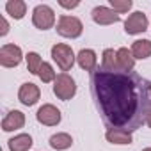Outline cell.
<instances>
[{
    "instance_id": "cell-1",
    "label": "cell",
    "mask_w": 151,
    "mask_h": 151,
    "mask_svg": "<svg viewBox=\"0 0 151 151\" xmlns=\"http://www.w3.org/2000/svg\"><path fill=\"white\" fill-rule=\"evenodd\" d=\"M91 93L109 130H139L151 112V82L135 71L91 73Z\"/></svg>"
},
{
    "instance_id": "cell-2",
    "label": "cell",
    "mask_w": 151,
    "mask_h": 151,
    "mask_svg": "<svg viewBox=\"0 0 151 151\" xmlns=\"http://www.w3.org/2000/svg\"><path fill=\"white\" fill-rule=\"evenodd\" d=\"M57 32L62 37L68 39H77L82 36L84 32V23L77 18V16H69V14H62L57 22Z\"/></svg>"
},
{
    "instance_id": "cell-3",
    "label": "cell",
    "mask_w": 151,
    "mask_h": 151,
    "mask_svg": "<svg viewBox=\"0 0 151 151\" xmlns=\"http://www.w3.org/2000/svg\"><path fill=\"white\" fill-rule=\"evenodd\" d=\"M53 94L62 101H68L77 94V84H75V80L68 73L57 75V78L53 82Z\"/></svg>"
},
{
    "instance_id": "cell-4",
    "label": "cell",
    "mask_w": 151,
    "mask_h": 151,
    "mask_svg": "<svg viewBox=\"0 0 151 151\" xmlns=\"http://www.w3.org/2000/svg\"><path fill=\"white\" fill-rule=\"evenodd\" d=\"M52 59L57 62V66L62 69V71H69L77 60V55L73 53L71 46L69 45H64V43H57L52 46Z\"/></svg>"
},
{
    "instance_id": "cell-5",
    "label": "cell",
    "mask_w": 151,
    "mask_h": 151,
    "mask_svg": "<svg viewBox=\"0 0 151 151\" xmlns=\"http://www.w3.org/2000/svg\"><path fill=\"white\" fill-rule=\"evenodd\" d=\"M32 23L36 29L39 30H48L55 25V13L50 6L46 4H39L34 7L32 11Z\"/></svg>"
},
{
    "instance_id": "cell-6",
    "label": "cell",
    "mask_w": 151,
    "mask_h": 151,
    "mask_svg": "<svg viewBox=\"0 0 151 151\" xmlns=\"http://www.w3.org/2000/svg\"><path fill=\"white\" fill-rule=\"evenodd\" d=\"M23 59L22 48L18 45H4L0 48V64L4 68H16Z\"/></svg>"
},
{
    "instance_id": "cell-7",
    "label": "cell",
    "mask_w": 151,
    "mask_h": 151,
    "mask_svg": "<svg viewBox=\"0 0 151 151\" xmlns=\"http://www.w3.org/2000/svg\"><path fill=\"white\" fill-rule=\"evenodd\" d=\"M147 16L142 13V11H135L132 13L126 20H124V32L130 34V36H135V34H142L144 30H147Z\"/></svg>"
},
{
    "instance_id": "cell-8",
    "label": "cell",
    "mask_w": 151,
    "mask_h": 151,
    "mask_svg": "<svg viewBox=\"0 0 151 151\" xmlns=\"http://www.w3.org/2000/svg\"><path fill=\"white\" fill-rule=\"evenodd\" d=\"M36 119H37L41 124H45V126H57V124L60 123L62 116H60V110H59L55 105H52V103H45L43 107L37 109V112H36Z\"/></svg>"
},
{
    "instance_id": "cell-9",
    "label": "cell",
    "mask_w": 151,
    "mask_h": 151,
    "mask_svg": "<svg viewBox=\"0 0 151 151\" xmlns=\"http://www.w3.org/2000/svg\"><path fill=\"white\" fill-rule=\"evenodd\" d=\"M91 18L98 25H112V23H117L121 20V14H117L114 9H110L107 6H96L91 11Z\"/></svg>"
},
{
    "instance_id": "cell-10",
    "label": "cell",
    "mask_w": 151,
    "mask_h": 151,
    "mask_svg": "<svg viewBox=\"0 0 151 151\" xmlns=\"http://www.w3.org/2000/svg\"><path fill=\"white\" fill-rule=\"evenodd\" d=\"M39 96H41V91H39V87H37L36 84H32V82L22 84V87H20V91H18V100H20V103L25 105V107L36 105V103L39 101Z\"/></svg>"
},
{
    "instance_id": "cell-11",
    "label": "cell",
    "mask_w": 151,
    "mask_h": 151,
    "mask_svg": "<svg viewBox=\"0 0 151 151\" xmlns=\"http://www.w3.org/2000/svg\"><path fill=\"white\" fill-rule=\"evenodd\" d=\"M25 126V114L22 110H9L6 117L2 119V130L4 132H14Z\"/></svg>"
},
{
    "instance_id": "cell-12",
    "label": "cell",
    "mask_w": 151,
    "mask_h": 151,
    "mask_svg": "<svg viewBox=\"0 0 151 151\" xmlns=\"http://www.w3.org/2000/svg\"><path fill=\"white\" fill-rule=\"evenodd\" d=\"M77 62H78V66H80L82 69H86V71H91V73H93V71L98 69V57H96V52L91 50V48L80 50L78 55H77Z\"/></svg>"
},
{
    "instance_id": "cell-13",
    "label": "cell",
    "mask_w": 151,
    "mask_h": 151,
    "mask_svg": "<svg viewBox=\"0 0 151 151\" xmlns=\"http://www.w3.org/2000/svg\"><path fill=\"white\" fill-rule=\"evenodd\" d=\"M105 139H107L110 144H117V146H126V144H132V140H133V137H132V132L119 130V128L107 130V133H105Z\"/></svg>"
},
{
    "instance_id": "cell-14",
    "label": "cell",
    "mask_w": 151,
    "mask_h": 151,
    "mask_svg": "<svg viewBox=\"0 0 151 151\" xmlns=\"http://www.w3.org/2000/svg\"><path fill=\"white\" fill-rule=\"evenodd\" d=\"M32 137L29 133H18L16 137L9 139L7 146H9V151H29L32 147Z\"/></svg>"
},
{
    "instance_id": "cell-15",
    "label": "cell",
    "mask_w": 151,
    "mask_h": 151,
    "mask_svg": "<svg viewBox=\"0 0 151 151\" xmlns=\"http://www.w3.org/2000/svg\"><path fill=\"white\" fill-rule=\"evenodd\" d=\"M135 66V57L132 55V50L128 48H119L117 50V69L119 71H133Z\"/></svg>"
},
{
    "instance_id": "cell-16",
    "label": "cell",
    "mask_w": 151,
    "mask_h": 151,
    "mask_svg": "<svg viewBox=\"0 0 151 151\" xmlns=\"http://www.w3.org/2000/svg\"><path fill=\"white\" fill-rule=\"evenodd\" d=\"M48 144H50V147L55 149V151H64V149H69V147L73 146V137H71L69 133L60 132V133L52 135L50 140H48Z\"/></svg>"
},
{
    "instance_id": "cell-17",
    "label": "cell",
    "mask_w": 151,
    "mask_h": 151,
    "mask_svg": "<svg viewBox=\"0 0 151 151\" xmlns=\"http://www.w3.org/2000/svg\"><path fill=\"white\" fill-rule=\"evenodd\" d=\"M130 50H132V55L135 59L144 60V59L151 57V41L149 39H137V41H133Z\"/></svg>"
},
{
    "instance_id": "cell-18",
    "label": "cell",
    "mask_w": 151,
    "mask_h": 151,
    "mask_svg": "<svg viewBox=\"0 0 151 151\" xmlns=\"http://www.w3.org/2000/svg\"><path fill=\"white\" fill-rule=\"evenodd\" d=\"M6 11L11 18L14 20H22L25 14H27V4L23 0H9L6 4Z\"/></svg>"
},
{
    "instance_id": "cell-19",
    "label": "cell",
    "mask_w": 151,
    "mask_h": 151,
    "mask_svg": "<svg viewBox=\"0 0 151 151\" xmlns=\"http://www.w3.org/2000/svg\"><path fill=\"white\" fill-rule=\"evenodd\" d=\"M101 69L105 71H117V50L105 48L101 53Z\"/></svg>"
},
{
    "instance_id": "cell-20",
    "label": "cell",
    "mask_w": 151,
    "mask_h": 151,
    "mask_svg": "<svg viewBox=\"0 0 151 151\" xmlns=\"http://www.w3.org/2000/svg\"><path fill=\"white\" fill-rule=\"evenodd\" d=\"M25 60H27V69H29V73L37 75V73H39V68H41V64H43L41 55H39L37 52H29V53L25 55Z\"/></svg>"
},
{
    "instance_id": "cell-21",
    "label": "cell",
    "mask_w": 151,
    "mask_h": 151,
    "mask_svg": "<svg viewBox=\"0 0 151 151\" xmlns=\"http://www.w3.org/2000/svg\"><path fill=\"white\" fill-rule=\"evenodd\" d=\"M37 77L43 80V84H48V82H55L57 75H55V71H53L52 64H48V62H43V64H41V68H39Z\"/></svg>"
},
{
    "instance_id": "cell-22",
    "label": "cell",
    "mask_w": 151,
    "mask_h": 151,
    "mask_svg": "<svg viewBox=\"0 0 151 151\" xmlns=\"http://www.w3.org/2000/svg\"><path fill=\"white\" fill-rule=\"evenodd\" d=\"M132 6H133L132 0H110V9H114L117 14L128 13L132 9Z\"/></svg>"
},
{
    "instance_id": "cell-23",
    "label": "cell",
    "mask_w": 151,
    "mask_h": 151,
    "mask_svg": "<svg viewBox=\"0 0 151 151\" xmlns=\"http://www.w3.org/2000/svg\"><path fill=\"white\" fill-rule=\"evenodd\" d=\"M59 6L64 7V9H75V7L80 6V2L78 0H75V2H64V0H59Z\"/></svg>"
},
{
    "instance_id": "cell-24",
    "label": "cell",
    "mask_w": 151,
    "mask_h": 151,
    "mask_svg": "<svg viewBox=\"0 0 151 151\" xmlns=\"http://www.w3.org/2000/svg\"><path fill=\"white\" fill-rule=\"evenodd\" d=\"M0 25H2V29H0V36H6L9 32V23H7V20L4 16L0 18Z\"/></svg>"
},
{
    "instance_id": "cell-25",
    "label": "cell",
    "mask_w": 151,
    "mask_h": 151,
    "mask_svg": "<svg viewBox=\"0 0 151 151\" xmlns=\"http://www.w3.org/2000/svg\"><path fill=\"white\" fill-rule=\"evenodd\" d=\"M146 124L151 128V112H149V114H147V117H146Z\"/></svg>"
},
{
    "instance_id": "cell-26",
    "label": "cell",
    "mask_w": 151,
    "mask_h": 151,
    "mask_svg": "<svg viewBox=\"0 0 151 151\" xmlns=\"http://www.w3.org/2000/svg\"><path fill=\"white\" fill-rule=\"evenodd\" d=\"M142 151H151V147H144V149H142Z\"/></svg>"
}]
</instances>
